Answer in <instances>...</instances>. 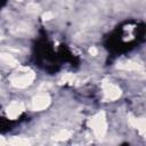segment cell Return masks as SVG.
Returning <instances> with one entry per match:
<instances>
[{
    "mask_svg": "<svg viewBox=\"0 0 146 146\" xmlns=\"http://www.w3.org/2000/svg\"><path fill=\"white\" fill-rule=\"evenodd\" d=\"M50 96L48 94H39L32 98L31 102V108L33 111H43L50 105Z\"/></svg>",
    "mask_w": 146,
    "mask_h": 146,
    "instance_id": "obj_4",
    "label": "cell"
},
{
    "mask_svg": "<svg viewBox=\"0 0 146 146\" xmlns=\"http://www.w3.org/2000/svg\"><path fill=\"white\" fill-rule=\"evenodd\" d=\"M128 121H129V123H130L133 128H136L143 136L145 135V132H146V121H145L144 117H135V116H132V115H129Z\"/></svg>",
    "mask_w": 146,
    "mask_h": 146,
    "instance_id": "obj_6",
    "label": "cell"
},
{
    "mask_svg": "<svg viewBox=\"0 0 146 146\" xmlns=\"http://www.w3.org/2000/svg\"><path fill=\"white\" fill-rule=\"evenodd\" d=\"M6 144H7V140L3 137L0 136V145H6Z\"/></svg>",
    "mask_w": 146,
    "mask_h": 146,
    "instance_id": "obj_15",
    "label": "cell"
},
{
    "mask_svg": "<svg viewBox=\"0 0 146 146\" xmlns=\"http://www.w3.org/2000/svg\"><path fill=\"white\" fill-rule=\"evenodd\" d=\"M103 94H104V97L105 99L107 100H116L117 98H120L122 91L121 89L119 88V86L112 83V82H108V81H104L103 84Z\"/></svg>",
    "mask_w": 146,
    "mask_h": 146,
    "instance_id": "obj_3",
    "label": "cell"
},
{
    "mask_svg": "<svg viewBox=\"0 0 146 146\" xmlns=\"http://www.w3.org/2000/svg\"><path fill=\"white\" fill-rule=\"evenodd\" d=\"M74 81V75L72 74V73H66V74H64L63 75V78L60 79V81H59V83H64V84H66V83H72Z\"/></svg>",
    "mask_w": 146,
    "mask_h": 146,
    "instance_id": "obj_11",
    "label": "cell"
},
{
    "mask_svg": "<svg viewBox=\"0 0 146 146\" xmlns=\"http://www.w3.org/2000/svg\"><path fill=\"white\" fill-rule=\"evenodd\" d=\"M26 9H27V11H29V13L35 14V13H38V11H39L40 7H39V5H36L35 2H31V3H29V5H27Z\"/></svg>",
    "mask_w": 146,
    "mask_h": 146,
    "instance_id": "obj_12",
    "label": "cell"
},
{
    "mask_svg": "<svg viewBox=\"0 0 146 146\" xmlns=\"http://www.w3.org/2000/svg\"><path fill=\"white\" fill-rule=\"evenodd\" d=\"M0 79H1V76H0Z\"/></svg>",
    "mask_w": 146,
    "mask_h": 146,
    "instance_id": "obj_16",
    "label": "cell"
},
{
    "mask_svg": "<svg viewBox=\"0 0 146 146\" xmlns=\"http://www.w3.org/2000/svg\"><path fill=\"white\" fill-rule=\"evenodd\" d=\"M8 143L10 145H14V146H23V145L31 144V141L27 138H24V137H13L11 139L8 140Z\"/></svg>",
    "mask_w": 146,
    "mask_h": 146,
    "instance_id": "obj_9",
    "label": "cell"
},
{
    "mask_svg": "<svg viewBox=\"0 0 146 146\" xmlns=\"http://www.w3.org/2000/svg\"><path fill=\"white\" fill-rule=\"evenodd\" d=\"M0 62L10 67H15L18 65V60L8 52H0Z\"/></svg>",
    "mask_w": 146,
    "mask_h": 146,
    "instance_id": "obj_8",
    "label": "cell"
},
{
    "mask_svg": "<svg viewBox=\"0 0 146 146\" xmlns=\"http://www.w3.org/2000/svg\"><path fill=\"white\" fill-rule=\"evenodd\" d=\"M72 136V132L70 131V130H66V129H64V130H60V131H58L56 135H54V139L55 140H57V141H63V140H66V139H68L70 137Z\"/></svg>",
    "mask_w": 146,
    "mask_h": 146,
    "instance_id": "obj_10",
    "label": "cell"
},
{
    "mask_svg": "<svg viewBox=\"0 0 146 146\" xmlns=\"http://www.w3.org/2000/svg\"><path fill=\"white\" fill-rule=\"evenodd\" d=\"M25 110V106L22 102H13L8 107H7V116L10 119V120H15L17 119Z\"/></svg>",
    "mask_w": 146,
    "mask_h": 146,
    "instance_id": "obj_5",
    "label": "cell"
},
{
    "mask_svg": "<svg viewBox=\"0 0 146 146\" xmlns=\"http://www.w3.org/2000/svg\"><path fill=\"white\" fill-rule=\"evenodd\" d=\"M116 67L120 70H124V71H139L143 68L141 64H139L138 62H133V60L120 62V63H117Z\"/></svg>",
    "mask_w": 146,
    "mask_h": 146,
    "instance_id": "obj_7",
    "label": "cell"
},
{
    "mask_svg": "<svg viewBox=\"0 0 146 146\" xmlns=\"http://www.w3.org/2000/svg\"><path fill=\"white\" fill-rule=\"evenodd\" d=\"M89 127L94 131V135L97 138L102 139L105 136L106 131H107V120H106L105 113L104 112H99V113L95 114L92 117H90Z\"/></svg>",
    "mask_w": 146,
    "mask_h": 146,
    "instance_id": "obj_1",
    "label": "cell"
},
{
    "mask_svg": "<svg viewBox=\"0 0 146 146\" xmlns=\"http://www.w3.org/2000/svg\"><path fill=\"white\" fill-rule=\"evenodd\" d=\"M97 52H98V51H97V48H95V47H91V48L89 49V54L92 55V56H96Z\"/></svg>",
    "mask_w": 146,
    "mask_h": 146,
    "instance_id": "obj_14",
    "label": "cell"
},
{
    "mask_svg": "<svg viewBox=\"0 0 146 146\" xmlns=\"http://www.w3.org/2000/svg\"><path fill=\"white\" fill-rule=\"evenodd\" d=\"M42 17H43V19H44V21H48V19H51V18L54 17V14H52V13H50V11H47V13H44V14H43V16H42Z\"/></svg>",
    "mask_w": 146,
    "mask_h": 146,
    "instance_id": "obj_13",
    "label": "cell"
},
{
    "mask_svg": "<svg viewBox=\"0 0 146 146\" xmlns=\"http://www.w3.org/2000/svg\"><path fill=\"white\" fill-rule=\"evenodd\" d=\"M34 78H35V75H34L33 72H27L26 71L23 74H19V75H16V76L11 78L10 82L15 88H26L33 82Z\"/></svg>",
    "mask_w": 146,
    "mask_h": 146,
    "instance_id": "obj_2",
    "label": "cell"
}]
</instances>
